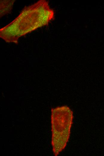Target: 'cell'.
Masks as SVG:
<instances>
[{
    "instance_id": "obj_1",
    "label": "cell",
    "mask_w": 104,
    "mask_h": 156,
    "mask_svg": "<svg viewBox=\"0 0 104 156\" xmlns=\"http://www.w3.org/2000/svg\"><path fill=\"white\" fill-rule=\"evenodd\" d=\"M54 19V11L48 2L39 0L25 7L16 18L1 28L0 37L6 42L17 44L20 37L48 25Z\"/></svg>"
},
{
    "instance_id": "obj_2",
    "label": "cell",
    "mask_w": 104,
    "mask_h": 156,
    "mask_svg": "<svg viewBox=\"0 0 104 156\" xmlns=\"http://www.w3.org/2000/svg\"><path fill=\"white\" fill-rule=\"evenodd\" d=\"M73 118V112L66 105L51 109V143L55 156H57L66 146L70 136Z\"/></svg>"
},
{
    "instance_id": "obj_3",
    "label": "cell",
    "mask_w": 104,
    "mask_h": 156,
    "mask_svg": "<svg viewBox=\"0 0 104 156\" xmlns=\"http://www.w3.org/2000/svg\"><path fill=\"white\" fill-rule=\"evenodd\" d=\"M0 2V16L8 14L12 9L14 0H4Z\"/></svg>"
}]
</instances>
